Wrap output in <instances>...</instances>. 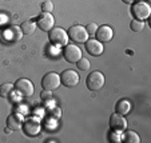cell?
I'll use <instances>...</instances> for the list:
<instances>
[{
	"instance_id": "obj_1",
	"label": "cell",
	"mask_w": 151,
	"mask_h": 143,
	"mask_svg": "<svg viewBox=\"0 0 151 143\" xmlns=\"http://www.w3.org/2000/svg\"><path fill=\"white\" fill-rule=\"evenodd\" d=\"M48 39L54 46H59V47H64L68 44V34L60 27H55L51 31H48Z\"/></svg>"
},
{
	"instance_id": "obj_2",
	"label": "cell",
	"mask_w": 151,
	"mask_h": 143,
	"mask_svg": "<svg viewBox=\"0 0 151 143\" xmlns=\"http://www.w3.org/2000/svg\"><path fill=\"white\" fill-rule=\"evenodd\" d=\"M104 75L100 71H92L86 79V86L90 91H99L104 86Z\"/></svg>"
},
{
	"instance_id": "obj_3",
	"label": "cell",
	"mask_w": 151,
	"mask_h": 143,
	"mask_svg": "<svg viewBox=\"0 0 151 143\" xmlns=\"http://www.w3.org/2000/svg\"><path fill=\"white\" fill-rule=\"evenodd\" d=\"M67 34H68V37L74 42V43H86V42L88 40V36H90L87 29H86V27L79 26V24L72 26L71 28L67 31Z\"/></svg>"
},
{
	"instance_id": "obj_4",
	"label": "cell",
	"mask_w": 151,
	"mask_h": 143,
	"mask_svg": "<svg viewBox=\"0 0 151 143\" xmlns=\"http://www.w3.org/2000/svg\"><path fill=\"white\" fill-rule=\"evenodd\" d=\"M14 88L19 92L23 98H29L34 95L35 92V87L32 84V82L29 79H26V78H22V79H17L16 83L14 84Z\"/></svg>"
},
{
	"instance_id": "obj_5",
	"label": "cell",
	"mask_w": 151,
	"mask_h": 143,
	"mask_svg": "<svg viewBox=\"0 0 151 143\" xmlns=\"http://www.w3.org/2000/svg\"><path fill=\"white\" fill-rule=\"evenodd\" d=\"M60 84H62V82H60V75L56 74V72H48V74H46L42 79L43 90L54 91V90L59 88Z\"/></svg>"
},
{
	"instance_id": "obj_6",
	"label": "cell",
	"mask_w": 151,
	"mask_h": 143,
	"mask_svg": "<svg viewBox=\"0 0 151 143\" xmlns=\"http://www.w3.org/2000/svg\"><path fill=\"white\" fill-rule=\"evenodd\" d=\"M23 131L27 137H36L42 130V124H40L39 119L36 118H27L23 122Z\"/></svg>"
},
{
	"instance_id": "obj_7",
	"label": "cell",
	"mask_w": 151,
	"mask_h": 143,
	"mask_svg": "<svg viewBox=\"0 0 151 143\" xmlns=\"http://www.w3.org/2000/svg\"><path fill=\"white\" fill-rule=\"evenodd\" d=\"M63 57L68 63H76L82 57V50L76 44H67V46H64V50H63Z\"/></svg>"
},
{
	"instance_id": "obj_8",
	"label": "cell",
	"mask_w": 151,
	"mask_h": 143,
	"mask_svg": "<svg viewBox=\"0 0 151 143\" xmlns=\"http://www.w3.org/2000/svg\"><path fill=\"white\" fill-rule=\"evenodd\" d=\"M132 15L135 16V19L138 20H146L151 14V7L148 6L146 1H137L132 3Z\"/></svg>"
},
{
	"instance_id": "obj_9",
	"label": "cell",
	"mask_w": 151,
	"mask_h": 143,
	"mask_svg": "<svg viewBox=\"0 0 151 143\" xmlns=\"http://www.w3.org/2000/svg\"><path fill=\"white\" fill-rule=\"evenodd\" d=\"M60 82L66 87H76L80 82L79 74L74 70H64L60 75Z\"/></svg>"
},
{
	"instance_id": "obj_10",
	"label": "cell",
	"mask_w": 151,
	"mask_h": 143,
	"mask_svg": "<svg viewBox=\"0 0 151 143\" xmlns=\"http://www.w3.org/2000/svg\"><path fill=\"white\" fill-rule=\"evenodd\" d=\"M36 26L39 27L40 29H43V31L48 32V31H51L55 26V17L52 16V14H50V12H42V14L39 15V17H37Z\"/></svg>"
},
{
	"instance_id": "obj_11",
	"label": "cell",
	"mask_w": 151,
	"mask_h": 143,
	"mask_svg": "<svg viewBox=\"0 0 151 143\" xmlns=\"http://www.w3.org/2000/svg\"><path fill=\"white\" fill-rule=\"evenodd\" d=\"M110 129L112 131H119V132L124 131L127 129V120H126L124 115H120L118 112L112 114L110 116Z\"/></svg>"
},
{
	"instance_id": "obj_12",
	"label": "cell",
	"mask_w": 151,
	"mask_h": 143,
	"mask_svg": "<svg viewBox=\"0 0 151 143\" xmlns=\"http://www.w3.org/2000/svg\"><path fill=\"white\" fill-rule=\"evenodd\" d=\"M86 46V51L87 54H90L91 56H100L104 51V47H103V43H100L99 40L96 39H88L84 43Z\"/></svg>"
},
{
	"instance_id": "obj_13",
	"label": "cell",
	"mask_w": 151,
	"mask_h": 143,
	"mask_svg": "<svg viewBox=\"0 0 151 143\" xmlns=\"http://www.w3.org/2000/svg\"><path fill=\"white\" fill-rule=\"evenodd\" d=\"M95 36H96V40H99L100 43H109V42H111L112 36H114V31L110 26H100L98 27Z\"/></svg>"
},
{
	"instance_id": "obj_14",
	"label": "cell",
	"mask_w": 151,
	"mask_h": 143,
	"mask_svg": "<svg viewBox=\"0 0 151 143\" xmlns=\"http://www.w3.org/2000/svg\"><path fill=\"white\" fill-rule=\"evenodd\" d=\"M23 122H24V118L22 114L19 112H15V114H11L8 118H7V127L9 130H20L22 126H23Z\"/></svg>"
},
{
	"instance_id": "obj_15",
	"label": "cell",
	"mask_w": 151,
	"mask_h": 143,
	"mask_svg": "<svg viewBox=\"0 0 151 143\" xmlns=\"http://www.w3.org/2000/svg\"><path fill=\"white\" fill-rule=\"evenodd\" d=\"M131 107H132L131 103H130L127 99H120V100H118L115 110H116V112L120 115H127L128 112L131 111Z\"/></svg>"
},
{
	"instance_id": "obj_16",
	"label": "cell",
	"mask_w": 151,
	"mask_h": 143,
	"mask_svg": "<svg viewBox=\"0 0 151 143\" xmlns=\"http://www.w3.org/2000/svg\"><path fill=\"white\" fill-rule=\"evenodd\" d=\"M122 140L124 143H140V137L135 131H126Z\"/></svg>"
},
{
	"instance_id": "obj_17",
	"label": "cell",
	"mask_w": 151,
	"mask_h": 143,
	"mask_svg": "<svg viewBox=\"0 0 151 143\" xmlns=\"http://www.w3.org/2000/svg\"><path fill=\"white\" fill-rule=\"evenodd\" d=\"M22 28V32H23L24 35H31L35 32V29H36V23L35 22H32V20H27V22H24L23 26L20 27Z\"/></svg>"
},
{
	"instance_id": "obj_18",
	"label": "cell",
	"mask_w": 151,
	"mask_h": 143,
	"mask_svg": "<svg viewBox=\"0 0 151 143\" xmlns=\"http://www.w3.org/2000/svg\"><path fill=\"white\" fill-rule=\"evenodd\" d=\"M9 35H11V40L12 42H19L23 36V32H22V28L17 26H12L9 27Z\"/></svg>"
},
{
	"instance_id": "obj_19",
	"label": "cell",
	"mask_w": 151,
	"mask_h": 143,
	"mask_svg": "<svg viewBox=\"0 0 151 143\" xmlns=\"http://www.w3.org/2000/svg\"><path fill=\"white\" fill-rule=\"evenodd\" d=\"M130 28L134 32H142L145 29V22L143 20H138V19L132 20L131 24H130Z\"/></svg>"
},
{
	"instance_id": "obj_20",
	"label": "cell",
	"mask_w": 151,
	"mask_h": 143,
	"mask_svg": "<svg viewBox=\"0 0 151 143\" xmlns=\"http://www.w3.org/2000/svg\"><path fill=\"white\" fill-rule=\"evenodd\" d=\"M12 90H14V84H12V83L1 84V86H0V96H1V98H7Z\"/></svg>"
},
{
	"instance_id": "obj_21",
	"label": "cell",
	"mask_w": 151,
	"mask_h": 143,
	"mask_svg": "<svg viewBox=\"0 0 151 143\" xmlns=\"http://www.w3.org/2000/svg\"><path fill=\"white\" fill-rule=\"evenodd\" d=\"M47 115H48L50 118H52V119H59V118L62 116V110L56 106L50 107V109H47Z\"/></svg>"
},
{
	"instance_id": "obj_22",
	"label": "cell",
	"mask_w": 151,
	"mask_h": 143,
	"mask_svg": "<svg viewBox=\"0 0 151 143\" xmlns=\"http://www.w3.org/2000/svg\"><path fill=\"white\" fill-rule=\"evenodd\" d=\"M76 66H78V68L80 70V71H87V70H90V62L86 57H80L79 60L76 62Z\"/></svg>"
},
{
	"instance_id": "obj_23",
	"label": "cell",
	"mask_w": 151,
	"mask_h": 143,
	"mask_svg": "<svg viewBox=\"0 0 151 143\" xmlns=\"http://www.w3.org/2000/svg\"><path fill=\"white\" fill-rule=\"evenodd\" d=\"M109 139H110V142H112V143L122 142V132L112 131V130H111V132H110V135H109Z\"/></svg>"
},
{
	"instance_id": "obj_24",
	"label": "cell",
	"mask_w": 151,
	"mask_h": 143,
	"mask_svg": "<svg viewBox=\"0 0 151 143\" xmlns=\"http://www.w3.org/2000/svg\"><path fill=\"white\" fill-rule=\"evenodd\" d=\"M42 9H43V12H50L51 14L54 11V3H52L51 0H47V1H44L42 4Z\"/></svg>"
},
{
	"instance_id": "obj_25",
	"label": "cell",
	"mask_w": 151,
	"mask_h": 143,
	"mask_svg": "<svg viewBox=\"0 0 151 143\" xmlns=\"http://www.w3.org/2000/svg\"><path fill=\"white\" fill-rule=\"evenodd\" d=\"M86 29H87L88 35H95V32H96V29H98V24H96V23H94V22H91L90 24H87Z\"/></svg>"
},
{
	"instance_id": "obj_26",
	"label": "cell",
	"mask_w": 151,
	"mask_h": 143,
	"mask_svg": "<svg viewBox=\"0 0 151 143\" xmlns=\"http://www.w3.org/2000/svg\"><path fill=\"white\" fill-rule=\"evenodd\" d=\"M40 96H42L43 100H48L52 98V91H50V90H43L42 94H40Z\"/></svg>"
},
{
	"instance_id": "obj_27",
	"label": "cell",
	"mask_w": 151,
	"mask_h": 143,
	"mask_svg": "<svg viewBox=\"0 0 151 143\" xmlns=\"http://www.w3.org/2000/svg\"><path fill=\"white\" fill-rule=\"evenodd\" d=\"M126 4H132V3H135V0H123Z\"/></svg>"
}]
</instances>
